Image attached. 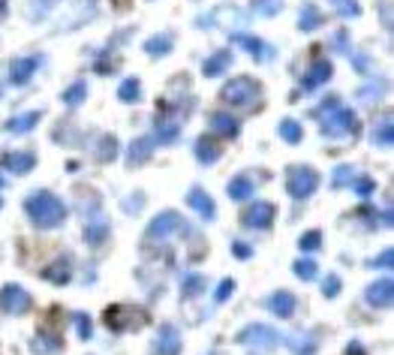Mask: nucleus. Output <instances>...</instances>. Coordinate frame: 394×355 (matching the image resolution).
Segmentation results:
<instances>
[{
    "label": "nucleus",
    "instance_id": "nucleus-1",
    "mask_svg": "<svg viewBox=\"0 0 394 355\" xmlns=\"http://www.w3.org/2000/svg\"><path fill=\"white\" fill-rule=\"evenodd\" d=\"M316 118H319V130L328 135V139H350V135L358 133V118L350 105H343L337 96H325V100L316 105Z\"/></svg>",
    "mask_w": 394,
    "mask_h": 355
},
{
    "label": "nucleus",
    "instance_id": "nucleus-2",
    "mask_svg": "<svg viewBox=\"0 0 394 355\" xmlns=\"http://www.w3.org/2000/svg\"><path fill=\"white\" fill-rule=\"evenodd\" d=\"M25 214L30 217V223H34L36 229H57V226L66 220V205L60 196L49 193V190H36V193H27Z\"/></svg>",
    "mask_w": 394,
    "mask_h": 355
},
{
    "label": "nucleus",
    "instance_id": "nucleus-3",
    "mask_svg": "<svg viewBox=\"0 0 394 355\" xmlns=\"http://www.w3.org/2000/svg\"><path fill=\"white\" fill-rule=\"evenodd\" d=\"M220 100L232 109L241 111H256L262 105V85L250 75H238V79L226 81L223 90H220Z\"/></svg>",
    "mask_w": 394,
    "mask_h": 355
},
{
    "label": "nucleus",
    "instance_id": "nucleus-4",
    "mask_svg": "<svg viewBox=\"0 0 394 355\" xmlns=\"http://www.w3.org/2000/svg\"><path fill=\"white\" fill-rule=\"evenodd\" d=\"M105 326L111 331H118V334H124V331H139L148 326V311H142V307L135 304H111L109 311H105Z\"/></svg>",
    "mask_w": 394,
    "mask_h": 355
},
{
    "label": "nucleus",
    "instance_id": "nucleus-5",
    "mask_svg": "<svg viewBox=\"0 0 394 355\" xmlns=\"http://www.w3.org/2000/svg\"><path fill=\"white\" fill-rule=\"evenodd\" d=\"M187 232V220L178 214V211H163V214H157L154 220H150L145 238L148 244H160V241H172L175 235H184Z\"/></svg>",
    "mask_w": 394,
    "mask_h": 355
},
{
    "label": "nucleus",
    "instance_id": "nucleus-6",
    "mask_svg": "<svg viewBox=\"0 0 394 355\" xmlns=\"http://www.w3.org/2000/svg\"><path fill=\"white\" fill-rule=\"evenodd\" d=\"M316 187H319V175H316L310 166H292L289 175H286V190L298 202L310 199V196L316 193Z\"/></svg>",
    "mask_w": 394,
    "mask_h": 355
},
{
    "label": "nucleus",
    "instance_id": "nucleus-7",
    "mask_svg": "<svg viewBox=\"0 0 394 355\" xmlns=\"http://www.w3.org/2000/svg\"><path fill=\"white\" fill-rule=\"evenodd\" d=\"M30 292H25L21 286H15V283H6L3 289H0V311H3L6 316H21V313H27L30 311Z\"/></svg>",
    "mask_w": 394,
    "mask_h": 355
},
{
    "label": "nucleus",
    "instance_id": "nucleus-8",
    "mask_svg": "<svg viewBox=\"0 0 394 355\" xmlns=\"http://www.w3.org/2000/svg\"><path fill=\"white\" fill-rule=\"evenodd\" d=\"M238 341L247 343V346H256V350H274L280 343V334L271 326H259V322H256V326H247L241 331Z\"/></svg>",
    "mask_w": 394,
    "mask_h": 355
},
{
    "label": "nucleus",
    "instance_id": "nucleus-9",
    "mask_svg": "<svg viewBox=\"0 0 394 355\" xmlns=\"http://www.w3.org/2000/svg\"><path fill=\"white\" fill-rule=\"evenodd\" d=\"M85 241L90 247H103L105 244V238H109V220H105V214L100 208H90V211H85Z\"/></svg>",
    "mask_w": 394,
    "mask_h": 355
},
{
    "label": "nucleus",
    "instance_id": "nucleus-10",
    "mask_svg": "<svg viewBox=\"0 0 394 355\" xmlns=\"http://www.w3.org/2000/svg\"><path fill=\"white\" fill-rule=\"evenodd\" d=\"M232 42L241 45V49H244L250 57L259 60V64H268V60H274V45L262 42L259 36H253V34H232Z\"/></svg>",
    "mask_w": 394,
    "mask_h": 355
},
{
    "label": "nucleus",
    "instance_id": "nucleus-11",
    "mask_svg": "<svg viewBox=\"0 0 394 355\" xmlns=\"http://www.w3.org/2000/svg\"><path fill=\"white\" fill-rule=\"evenodd\" d=\"M274 205L271 202H253L244 214H241V223L247 226V229H268L271 223H274Z\"/></svg>",
    "mask_w": 394,
    "mask_h": 355
},
{
    "label": "nucleus",
    "instance_id": "nucleus-12",
    "mask_svg": "<svg viewBox=\"0 0 394 355\" xmlns=\"http://www.w3.org/2000/svg\"><path fill=\"white\" fill-rule=\"evenodd\" d=\"M0 166L12 175H27L36 166V154L34 150H10V154H0Z\"/></svg>",
    "mask_w": 394,
    "mask_h": 355
},
{
    "label": "nucleus",
    "instance_id": "nucleus-13",
    "mask_svg": "<svg viewBox=\"0 0 394 355\" xmlns=\"http://www.w3.org/2000/svg\"><path fill=\"white\" fill-rule=\"evenodd\" d=\"M42 57L34 55V57H15L10 64V81L12 85H27L30 79H34V73L40 70Z\"/></svg>",
    "mask_w": 394,
    "mask_h": 355
},
{
    "label": "nucleus",
    "instance_id": "nucleus-14",
    "mask_svg": "<svg viewBox=\"0 0 394 355\" xmlns=\"http://www.w3.org/2000/svg\"><path fill=\"white\" fill-rule=\"evenodd\" d=\"M193 154L202 166H211V163H217L220 157H223V142L214 139V135H199L196 145H193Z\"/></svg>",
    "mask_w": 394,
    "mask_h": 355
},
{
    "label": "nucleus",
    "instance_id": "nucleus-15",
    "mask_svg": "<svg viewBox=\"0 0 394 355\" xmlns=\"http://www.w3.org/2000/svg\"><path fill=\"white\" fill-rule=\"evenodd\" d=\"M181 352V331L175 326H160L154 341V355H178Z\"/></svg>",
    "mask_w": 394,
    "mask_h": 355
},
{
    "label": "nucleus",
    "instance_id": "nucleus-16",
    "mask_svg": "<svg viewBox=\"0 0 394 355\" xmlns=\"http://www.w3.org/2000/svg\"><path fill=\"white\" fill-rule=\"evenodd\" d=\"M365 298H367L370 307H389L391 298H394V283L389 280V277H382V280H373V283L367 286Z\"/></svg>",
    "mask_w": 394,
    "mask_h": 355
},
{
    "label": "nucleus",
    "instance_id": "nucleus-17",
    "mask_svg": "<svg viewBox=\"0 0 394 355\" xmlns=\"http://www.w3.org/2000/svg\"><path fill=\"white\" fill-rule=\"evenodd\" d=\"M328 79H331V64L325 57H316L313 64H310V70L301 75V85H304L307 90H316V88H322Z\"/></svg>",
    "mask_w": 394,
    "mask_h": 355
},
{
    "label": "nucleus",
    "instance_id": "nucleus-18",
    "mask_svg": "<svg viewBox=\"0 0 394 355\" xmlns=\"http://www.w3.org/2000/svg\"><path fill=\"white\" fill-rule=\"evenodd\" d=\"M187 202H190V208L202 217V220H214L217 205H214V199H211V196L205 193V190H199V187H193L190 196H187Z\"/></svg>",
    "mask_w": 394,
    "mask_h": 355
},
{
    "label": "nucleus",
    "instance_id": "nucleus-19",
    "mask_svg": "<svg viewBox=\"0 0 394 355\" xmlns=\"http://www.w3.org/2000/svg\"><path fill=\"white\" fill-rule=\"evenodd\" d=\"M150 154H154V139H150V135H139V139L127 148V163L142 166V163L150 160Z\"/></svg>",
    "mask_w": 394,
    "mask_h": 355
},
{
    "label": "nucleus",
    "instance_id": "nucleus-20",
    "mask_svg": "<svg viewBox=\"0 0 394 355\" xmlns=\"http://www.w3.org/2000/svg\"><path fill=\"white\" fill-rule=\"evenodd\" d=\"M229 66H232V51L229 49H220V51H214V55L205 60L202 73L208 75V79H217V75H223Z\"/></svg>",
    "mask_w": 394,
    "mask_h": 355
},
{
    "label": "nucleus",
    "instance_id": "nucleus-21",
    "mask_svg": "<svg viewBox=\"0 0 394 355\" xmlns=\"http://www.w3.org/2000/svg\"><path fill=\"white\" fill-rule=\"evenodd\" d=\"M181 135V124L175 118H166V115H157V124H154V142H163V145H169V142H175Z\"/></svg>",
    "mask_w": 394,
    "mask_h": 355
},
{
    "label": "nucleus",
    "instance_id": "nucleus-22",
    "mask_svg": "<svg viewBox=\"0 0 394 355\" xmlns=\"http://www.w3.org/2000/svg\"><path fill=\"white\" fill-rule=\"evenodd\" d=\"M42 120V111H25V115H15L6 120V133H12V135H25L30 133L36 124Z\"/></svg>",
    "mask_w": 394,
    "mask_h": 355
},
{
    "label": "nucleus",
    "instance_id": "nucleus-23",
    "mask_svg": "<svg viewBox=\"0 0 394 355\" xmlns=\"http://www.w3.org/2000/svg\"><path fill=\"white\" fill-rule=\"evenodd\" d=\"M211 127H214V133H220L223 139H232V135H238V133H241L238 118L226 115V111H214V115H211Z\"/></svg>",
    "mask_w": 394,
    "mask_h": 355
},
{
    "label": "nucleus",
    "instance_id": "nucleus-24",
    "mask_svg": "<svg viewBox=\"0 0 394 355\" xmlns=\"http://www.w3.org/2000/svg\"><path fill=\"white\" fill-rule=\"evenodd\" d=\"M268 307L274 316H280V319H289L295 313V295L292 292H274V295L268 298Z\"/></svg>",
    "mask_w": 394,
    "mask_h": 355
},
{
    "label": "nucleus",
    "instance_id": "nucleus-25",
    "mask_svg": "<svg viewBox=\"0 0 394 355\" xmlns=\"http://www.w3.org/2000/svg\"><path fill=\"white\" fill-rule=\"evenodd\" d=\"M325 21V15L322 10L316 3H304L301 6V12H298V30H304V34H310V30H316Z\"/></svg>",
    "mask_w": 394,
    "mask_h": 355
},
{
    "label": "nucleus",
    "instance_id": "nucleus-26",
    "mask_svg": "<svg viewBox=\"0 0 394 355\" xmlns=\"http://www.w3.org/2000/svg\"><path fill=\"white\" fill-rule=\"evenodd\" d=\"M172 49H175V40H172V34H154V36H150V40L145 42V55H148V57H166Z\"/></svg>",
    "mask_w": 394,
    "mask_h": 355
},
{
    "label": "nucleus",
    "instance_id": "nucleus-27",
    "mask_svg": "<svg viewBox=\"0 0 394 355\" xmlns=\"http://www.w3.org/2000/svg\"><path fill=\"white\" fill-rule=\"evenodd\" d=\"M30 350H34L36 355L60 352V337L57 334H49V331H36V337L30 341Z\"/></svg>",
    "mask_w": 394,
    "mask_h": 355
},
{
    "label": "nucleus",
    "instance_id": "nucleus-28",
    "mask_svg": "<svg viewBox=\"0 0 394 355\" xmlns=\"http://www.w3.org/2000/svg\"><path fill=\"white\" fill-rule=\"evenodd\" d=\"M42 277L45 280H51V283H57V286H64V283H70V277H73V268H70V259H57L55 265H49L42 271Z\"/></svg>",
    "mask_w": 394,
    "mask_h": 355
},
{
    "label": "nucleus",
    "instance_id": "nucleus-29",
    "mask_svg": "<svg viewBox=\"0 0 394 355\" xmlns=\"http://www.w3.org/2000/svg\"><path fill=\"white\" fill-rule=\"evenodd\" d=\"M94 157L100 163H111L118 157V139L111 133H105V135H100L96 139V150H94Z\"/></svg>",
    "mask_w": 394,
    "mask_h": 355
},
{
    "label": "nucleus",
    "instance_id": "nucleus-30",
    "mask_svg": "<svg viewBox=\"0 0 394 355\" xmlns=\"http://www.w3.org/2000/svg\"><path fill=\"white\" fill-rule=\"evenodd\" d=\"M85 96H88V81L79 79V81H73V85L64 90V96H60V100H64L66 109H75V105L85 103Z\"/></svg>",
    "mask_w": 394,
    "mask_h": 355
},
{
    "label": "nucleus",
    "instance_id": "nucleus-31",
    "mask_svg": "<svg viewBox=\"0 0 394 355\" xmlns=\"http://www.w3.org/2000/svg\"><path fill=\"white\" fill-rule=\"evenodd\" d=\"M277 133H280V139H283V142H289V145H298V142L304 139V127H301L298 120H292V118L280 120Z\"/></svg>",
    "mask_w": 394,
    "mask_h": 355
},
{
    "label": "nucleus",
    "instance_id": "nucleus-32",
    "mask_svg": "<svg viewBox=\"0 0 394 355\" xmlns=\"http://www.w3.org/2000/svg\"><path fill=\"white\" fill-rule=\"evenodd\" d=\"M247 196H253V178L247 175H238L229 181V199L232 202H244Z\"/></svg>",
    "mask_w": 394,
    "mask_h": 355
},
{
    "label": "nucleus",
    "instance_id": "nucleus-33",
    "mask_svg": "<svg viewBox=\"0 0 394 355\" xmlns=\"http://www.w3.org/2000/svg\"><path fill=\"white\" fill-rule=\"evenodd\" d=\"M373 139L380 142L382 148H391L394 145V124H391V115H385V118H380L373 124Z\"/></svg>",
    "mask_w": 394,
    "mask_h": 355
},
{
    "label": "nucleus",
    "instance_id": "nucleus-34",
    "mask_svg": "<svg viewBox=\"0 0 394 355\" xmlns=\"http://www.w3.org/2000/svg\"><path fill=\"white\" fill-rule=\"evenodd\" d=\"M316 346H319V337H313V334H292V341H289V350L295 355H313Z\"/></svg>",
    "mask_w": 394,
    "mask_h": 355
},
{
    "label": "nucleus",
    "instance_id": "nucleus-35",
    "mask_svg": "<svg viewBox=\"0 0 394 355\" xmlns=\"http://www.w3.org/2000/svg\"><path fill=\"white\" fill-rule=\"evenodd\" d=\"M118 96H120V103H139V100H142V85H139V79L127 75V79L120 81V88H118Z\"/></svg>",
    "mask_w": 394,
    "mask_h": 355
},
{
    "label": "nucleus",
    "instance_id": "nucleus-36",
    "mask_svg": "<svg viewBox=\"0 0 394 355\" xmlns=\"http://www.w3.org/2000/svg\"><path fill=\"white\" fill-rule=\"evenodd\" d=\"M382 94H385V81H382V79H373V81H370V85H365V88L358 90L361 103H376Z\"/></svg>",
    "mask_w": 394,
    "mask_h": 355
},
{
    "label": "nucleus",
    "instance_id": "nucleus-37",
    "mask_svg": "<svg viewBox=\"0 0 394 355\" xmlns=\"http://www.w3.org/2000/svg\"><path fill=\"white\" fill-rule=\"evenodd\" d=\"M298 247L304 253H313V250H319L322 247V232L319 229H310V232H304V235L298 238Z\"/></svg>",
    "mask_w": 394,
    "mask_h": 355
},
{
    "label": "nucleus",
    "instance_id": "nucleus-38",
    "mask_svg": "<svg viewBox=\"0 0 394 355\" xmlns=\"http://www.w3.org/2000/svg\"><path fill=\"white\" fill-rule=\"evenodd\" d=\"M253 10L265 15V18H271V15L283 12V0H253Z\"/></svg>",
    "mask_w": 394,
    "mask_h": 355
},
{
    "label": "nucleus",
    "instance_id": "nucleus-39",
    "mask_svg": "<svg viewBox=\"0 0 394 355\" xmlns=\"http://www.w3.org/2000/svg\"><path fill=\"white\" fill-rule=\"evenodd\" d=\"M292 271L301 277V280H313V277L319 274V268H316V262H313V259H298V262L292 265Z\"/></svg>",
    "mask_w": 394,
    "mask_h": 355
},
{
    "label": "nucleus",
    "instance_id": "nucleus-40",
    "mask_svg": "<svg viewBox=\"0 0 394 355\" xmlns=\"http://www.w3.org/2000/svg\"><path fill=\"white\" fill-rule=\"evenodd\" d=\"M205 292V277L202 274H190L184 280V298H196Z\"/></svg>",
    "mask_w": 394,
    "mask_h": 355
},
{
    "label": "nucleus",
    "instance_id": "nucleus-41",
    "mask_svg": "<svg viewBox=\"0 0 394 355\" xmlns=\"http://www.w3.org/2000/svg\"><path fill=\"white\" fill-rule=\"evenodd\" d=\"M352 172H355L352 166H337V169H334V175H331V184H334V187H350L352 181H355Z\"/></svg>",
    "mask_w": 394,
    "mask_h": 355
},
{
    "label": "nucleus",
    "instance_id": "nucleus-42",
    "mask_svg": "<svg viewBox=\"0 0 394 355\" xmlns=\"http://www.w3.org/2000/svg\"><path fill=\"white\" fill-rule=\"evenodd\" d=\"M352 187H355V193H358L361 199H367V196L376 190V181H373V178H355Z\"/></svg>",
    "mask_w": 394,
    "mask_h": 355
},
{
    "label": "nucleus",
    "instance_id": "nucleus-43",
    "mask_svg": "<svg viewBox=\"0 0 394 355\" xmlns=\"http://www.w3.org/2000/svg\"><path fill=\"white\" fill-rule=\"evenodd\" d=\"M337 12L343 15V18H355V15H361V6L355 3V0H337Z\"/></svg>",
    "mask_w": 394,
    "mask_h": 355
},
{
    "label": "nucleus",
    "instance_id": "nucleus-44",
    "mask_svg": "<svg viewBox=\"0 0 394 355\" xmlns=\"http://www.w3.org/2000/svg\"><path fill=\"white\" fill-rule=\"evenodd\" d=\"M75 331H79L81 341H90V331H94V328H90V316H88V313H79V316H75Z\"/></svg>",
    "mask_w": 394,
    "mask_h": 355
},
{
    "label": "nucleus",
    "instance_id": "nucleus-45",
    "mask_svg": "<svg viewBox=\"0 0 394 355\" xmlns=\"http://www.w3.org/2000/svg\"><path fill=\"white\" fill-rule=\"evenodd\" d=\"M337 292H340V277H334V274L325 277V280H322V295L325 298H334Z\"/></svg>",
    "mask_w": 394,
    "mask_h": 355
},
{
    "label": "nucleus",
    "instance_id": "nucleus-46",
    "mask_svg": "<svg viewBox=\"0 0 394 355\" xmlns=\"http://www.w3.org/2000/svg\"><path fill=\"white\" fill-rule=\"evenodd\" d=\"M232 289H235V280H232V277H226V280L217 286V301H220V304H223V301H229Z\"/></svg>",
    "mask_w": 394,
    "mask_h": 355
},
{
    "label": "nucleus",
    "instance_id": "nucleus-47",
    "mask_svg": "<svg viewBox=\"0 0 394 355\" xmlns=\"http://www.w3.org/2000/svg\"><path fill=\"white\" fill-rule=\"evenodd\" d=\"M391 265H394V253L391 250H382L373 262H370V268H391Z\"/></svg>",
    "mask_w": 394,
    "mask_h": 355
},
{
    "label": "nucleus",
    "instance_id": "nucleus-48",
    "mask_svg": "<svg viewBox=\"0 0 394 355\" xmlns=\"http://www.w3.org/2000/svg\"><path fill=\"white\" fill-rule=\"evenodd\" d=\"M232 253L238 256V259H250V256H253V247L244 244V241H235V244H232Z\"/></svg>",
    "mask_w": 394,
    "mask_h": 355
},
{
    "label": "nucleus",
    "instance_id": "nucleus-49",
    "mask_svg": "<svg viewBox=\"0 0 394 355\" xmlns=\"http://www.w3.org/2000/svg\"><path fill=\"white\" fill-rule=\"evenodd\" d=\"M334 45L340 49V55H343V51L350 55V34H346V30H340V34L334 36Z\"/></svg>",
    "mask_w": 394,
    "mask_h": 355
},
{
    "label": "nucleus",
    "instance_id": "nucleus-50",
    "mask_svg": "<svg viewBox=\"0 0 394 355\" xmlns=\"http://www.w3.org/2000/svg\"><path fill=\"white\" fill-rule=\"evenodd\" d=\"M142 202H145V196L135 193V199H133V202H124V211H139V208H142Z\"/></svg>",
    "mask_w": 394,
    "mask_h": 355
},
{
    "label": "nucleus",
    "instance_id": "nucleus-51",
    "mask_svg": "<svg viewBox=\"0 0 394 355\" xmlns=\"http://www.w3.org/2000/svg\"><path fill=\"white\" fill-rule=\"evenodd\" d=\"M36 3H40V10H34V12H30V18H40V15H42L45 10H49L51 3H55V0H36Z\"/></svg>",
    "mask_w": 394,
    "mask_h": 355
},
{
    "label": "nucleus",
    "instance_id": "nucleus-52",
    "mask_svg": "<svg viewBox=\"0 0 394 355\" xmlns=\"http://www.w3.org/2000/svg\"><path fill=\"white\" fill-rule=\"evenodd\" d=\"M3 187H6V181H3V178H0V193H3Z\"/></svg>",
    "mask_w": 394,
    "mask_h": 355
},
{
    "label": "nucleus",
    "instance_id": "nucleus-53",
    "mask_svg": "<svg viewBox=\"0 0 394 355\" xmlns=\"http://www.w3.org/2000/svg\"><path fill=\"white\" fill-rule=\"evenodd\" d=\"M0 12H6V6H3V0H0Z\"/></svg>",
    "mask_w": 394,
    "mask_h": 355
}]
</instances>
